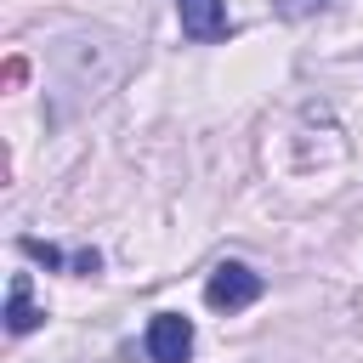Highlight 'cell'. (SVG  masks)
I'll return each instance as SVG.
<instances>
[{"mask_svg":"<svg viewBox=\"0 0 363 363\" xmlns=\"http://www.w3.org/2000/svg\"><path fill=\"white\" fill-rule=\"evenodd\" d=\"M261 289H267V278H261L255 267H244V261H221V267L204 278V301H210L216 312H244V306L261 301Z\"/></svg>","mask_w":363,"mask_h":363,"instance_id":"obj_1","label":"cell"},{"mask_svg":"<svg viewBox=\"0 0 363 363\" xmlns=\"http://www.w3.org/2000/svg\"><path fill=\"white\" fill-rule=\"evenodd\" d=\"M23 255L40 261V267H62V261H68V255H62L57 244H45V238H23Z\"/></svg>","mask_w":363,"mask_h":363,"instance_id":"obj_5","label":"cell"},{"mask_svg":"<svg viewBox=\"0 0 363 363\" xmlns=\"http://www.w3.org/2000/svg\"><path fill=\"white\" fill-rule=\"evenodd\" d=\"M176 17H182V34L210 45V40H227V0H176Z\"/></svg>","mask_w":363,"mask_h":363,"instance_id":"obj_3","label":"cell"},{"mask_svg":"<svg viewBox=\"0 0 363 363\" xmlns=\"http://www.w3.org/2000/svg\"><path fill=\"white\" fill-rule=\"evenodd\" d=\"M40 318H45V312L28 301V272H17L11 289H6V329H11V335H28V329H40Z\"/></svg>","mask_w":363,"mask_h":363,"instance_id":"obj_4","label":"cell"},{"mask_svg":"<svg viewBox=\"0 0 363 363\" xmlns=\"http://www.w3.org/2000/svg\"><path fill=\"white\" fill-rule=\"evenodd\" d=\"M312 6H329V0H284V11H289V17H301V11H312Z\"/></svg>","mask_w":363,"mask_h":363,"instance_id":"obj_7","label":"cell"},{"mask_svg":"<svg viewBox=\"0 0 363 363\" xmlns=\"http://www.w3.org/2000/svg\"><path fill=\"white\" fill-rule=\"evenodd\" d=\"M147 357L153 363H187L193 357V323L182 312H153V323H147Z\"/></svg>","mask_w":363,"mask_h":363,"instance_id":"obj_2","label":"cell"},{"mask_svg":"<svg viewBox=\"0 0 363 363\" xmlns=\"http://www.w3.org/2000/svg\"><path fill=\"white\" fill-rule=\"evenodd\" d=\"M74 267H79V272H96V267H102V255H96V250H79V255H74Z\"/></svg>","mask_w":363,"mask_h":363,"instance_id":"obj_6","label":"cell"}]
</instances>
